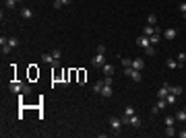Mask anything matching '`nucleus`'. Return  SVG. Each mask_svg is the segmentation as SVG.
Here are the masks:
<instances>
[{
	"label": "nucleus",
	"instance_id": "obj_1",
	"mask_svg": "<svg viewBox=\"0 0 186 138\" xmlns=\"http://www.w3.org/2000/svg\"><path fill=\"white\" fill-rule=\"evenodd\" d=\"M108 124H110V128H112V134H114V136H118V134H120V130H122V120H120V117L118 116H110L108 117Z\"/></svg>",
	"mask_w": 186,
	"mask_h": 138
},
{
	"label": "nucleus",
	"instance_id": "obj_2",
	"mask_svg": "<svg viewBox=\"0 0 186 138\" xmlns=\"http://www.w3.org/2000/svg\"><path fill=\"white\" fill-rule=\"evenodd\" d=\"M165 107H167V101H165V99H157V103L151 107V113L155 116V113H159V111H163Z\"/></svg>",
	"mask_w": 186,
	"mask_h": 138
},
{
	"label": "nucleus",
	"instance_id": "obj_3",
	"mask_svg": "<svg viewBox=\"0 0 186 138\" xmlns=\"http://www.w3.org/2000/svg\"><path fill=\"white\" fill-rule=\"evenodd\" d=\"M161 37L167 39V41H174V39L178 37V29H165L163 33H161Z\"/></svg>",
	"mask_w": 186,
	"mask_h": 138
},
{
	"label": "nucleus",
	"instance_id": "obj_4",
	"mask_svg": "<svg viewBox=\"0 0 186 138\" xmlns=\"http://www.w3.org/2000/svg\"><path fill=\"white\" fill-rule=\"evenodd\" d=\"M91 64L97 66V68H101L103 64H105V54H95V58L91 60Z\"/></svg>",
	"mask_w": 186,
	"mask_h": 138
},
{
	"label": "nucleus",
	"instance_id": "obj_5",
	"mask_svg": "<svg viewBox=\"0 0 186 138\" xmlns=\"http://www.w3.org/2000/svg\"><path fill=\"white\" fill-rule=\"evenodd\" d=\"M137 45L138 48H149V45H151V39H149L147 35H138L137 37Z\"/></svg>",
	"mask_w": 186,
	"mask_h": 138
},
{
	"label": "nucleus",
	"instance_id": "obj_6",
	"mask_svg": "<svg viewBox=\"0 0 186 138\" xmlns=\"http://www.w3.org/2000/svg\"><path fill=\"white\" fill-rule=\"evenodd\" d=\"M8 89L13 91V93H23V89H25V83H17V81H13V83L8 85Z\"/></svg>",
	"mask_w": 186,
	"mask_h": 138
},
{
	"label": "nucleus",
	"instance_id": "obj_7",
	"mask_svg": "<svg viewBox=\"0 0 186 138\" xmlns=\"http://www.w3.org/2000/svg\"><path fill=\"white\" fill-rule=\"evenodd\" d=\"M167 93H170V83H163L161 85V89L157 91V99H165Z\"/></svg>",
	"mask_w": 186,
	"mask_h": 138
},
{
	"label": "nucleus",
	"instance_id": "obj_8",
	"mask_svg": "<svg viewBox=\"0 0 186 138\" xmlns=\"http://www.w3.org/2000/svg\"><path fill=\"white\" fill-rule=\"evenodd\" d=\"M99 95L103 97V99H110L112 95H114V89H112V85H103V89H101V93Z\"/></svg>",
	"mask_w": 186,
	"mask_h": 138
},
{
	"label": "nucleus",
	"instance_id": "obj_9",
	"mask_svg": "<svg viewBox=\"0 0 186 138\" xmlns=\"http://www.w3.org/2000/svg\"><path fill=\"white\" fill-rule=\"evenodd\" d=\"M21 17L25 19V21H29V19H33V10L29 6H25V8H21Z\"/></svg>",
	"mask_w": 186,
	"mask_h": 138
},
{
	"label": "nucleus",
	"instance_id": "obj_10",
	"mask_svg": "<svg viewBox=\"0 0 186 138\" xmlns=\"http://www.w3.org/2000/svg\"><path fill=\"white\" fill-rule=\"evenodd\" d=\"M70 2H72V0H52V4H54L56 10L62 8V6H70Z\"/></svg>",
	"mask_w": 186,
	"mask_h": 138
},
{
	"label": "nucleus",
	"instance_id": "obj_11",
	"mask_svg": "<svg viewBox=\"0 0 186 138\" xmlns=\"http://www.w3.org/2000/svg\"><path fill=\"white\" fill-rule=\"evenodd\" d=\"M132 68L134 70H143L145 68V60L143 58H134V60H132Z\"/></svg>",
	"mask_w": 186,
	"mask_h": 138
},
{
	"label": "nucleus",
	"instance_id": "obj_12",
	"mask_svg": "<svg viewBox=\"0 0 186 138\" xmlns=\"http://www.w3.org/2000/svg\"><path fill=\"white\" fill-rule=\"evenodd\" d=\"M163 134H165L167 138H172V136H178V132H176V128H174V126H165Z\"/></svg>",
	"mask_w": 186,
	"mask_h": 138
},
{
	"label": "nucleus",
	"instance_id": "obj_13",
	"mask_svg": "<svg viewBox=\"0 0 186 138\" xmlns=\"http://www.w3.org/2000/svg\"><path fill=\"white\" fill-rule=\"evenodd\" d=\"M41 62L43 64H54L56 60H54V56H52V52H50V54H41Z\"/></svg>",
	"mask_w": 186,
	"mask_h": 138
},
{
	"label": "nucleus",
	"instance_id": "obj_14",
	"mask_svg": "<svg viewBox=\"0 0 186 138\" xmlns=\"http://www.w3.org/2000/svg\"><path fill=\"white\" fill-rule=\"evenodd\" d=\"M130 78L134 81V83H141V81H143V74H141V70H134V68H132V72H130Z\"/></svg>",
	"mask_w": 186,
	"mask_h": 138
},
{
	"label": "nucleus",
	"instance_id": "obj_15",
	"mask_svg": "<svg viewBox=\"0 0 186 138\" xmlns=\"http://www.w3.org/2000/svg\"><path fill=\"white\" fill-rule=\"evenodd\" d=\"M101 68H103V74H105V76H112V74H114V66H112V64H108V62H105V64L101 66Z\"/></svg>",
	"mask_w": 186,
	"mask_h": 138
},
{
	"label": "nucleus",
	"instance_id": "obj_16",
	"mask_svg": "<svg viewBox=\"0 0 186 138\" xmlns=\"http://www.w3.org/2000/svg\"><path fill=\"white\" fill-rule=\"evenodd\" d=\"M176 122H178V120H176V116H165L163 117V124L165 126H176Z\"/></svg>",
	"mask_w": 186,
	"mask_h": 138
},
{
	"label": "nucleus",
	"instance_id": "obj_17",
	"mask_svg": "<svg viewBox=\"0 0 186 138\" xmlns=\"http://www.w3.org/2000/svg\"><path fill=\"white\" fill-rule=\"evenodd\" d=\"M141 124H143V122H141V117H138L137 113H134V116H130V126H134V128H141Z\"/></svg>",
	"mask_w": 186,
	"mask_h": 138
},
{
	"label": "nucleus",
	"instance_id": "obj_18",
	"mask_svg": "<svg viewBox=\"0 0 186 138\" xmlns=\"http://www.w3.org/2000/svg\"><path fill=\"white\" fill-rule=\"evenodd\" d=\"M174 116H176V120H178V122H184V124H186V111H184V109L176 111V113H174Z\"/></svg>",
	"mask_w": 186,
	"mask_h": 138
},
{
	"label": "nucleus",
	"instance_id": "obj_19",
	"mask_svg": "<svg viewBox=\"0 0 186 138\" xmlns=\"http://www.w3.org/2000/svg\"><path fill=\"white\" fill-rule=\"evenodd\" d=\"M165 101H167V105H176V101H178V97L174 95V93H167V97H165Z\"/></svg>",
	"mask_w": 186,
	"mask_h": 138
},
{
	"label": "nucleus",
	"instance_id": "obj_20",
	"mask_svg": "<svg viewBox=\"0 0 186 138\" xmlns=\"http://www.w3.org/2000/svg\"><path fill=\"white\" fill-rule=\"evenodd\" d=\"M167 68H172V70H176V68H180V64H178V60H172V58H167Z\"/></svg>",
	"mask_w": 186,
	"mask_h": 138
},
{
	"label": "nucleus",
	"instance_id": "obj_21",
	"mask_svg": "<svg viewBox=\"0 0 186 138\" xmlns=\"http://www.w3.org/2000/svg\"><path fill=\"white\" fill-rule=\"evenodd\" d=\"M149 39H151V45H157V43L161 41V33H153Z\"/></svg>",
	"mask_w": 186,
	"mask_h": 138
},
{
	"label": "nucleus",
	"instance_id": "obj_22",
	"mask_svg": "<svg viewBox=\"0 0 186 138\" xmlns=\"http://www.w3.org/2000/svg\"><path fill=\"white\" fill-rule=\"evenodd\" d=\"M4 6H6L8 10H14V6H17V0H4Z\"/></svg>",
	"mask_w": 186,
	"mask_h": 138
},
{
	"label": "nucleus",
	"instance_id": "obj_23",
	"mask_svg": "<svg viewBox=\"0 0 186 138\" xmlns=\"http://www.w3.org/2000/svg\"><path fill=\"white\" fill-rule=\"evenodd\" d=\"M170 93H174L176 97H180L182 95V87H172V85H170Z\"/></svg>",
	"mask_w": 186,
	"mask_h": 138
},
{
	"label": "nucleus",
	"instance_id": "obj_24",
	"mask_svg": "<svg viewBox=\"0 0 186 138\" xmlns=\"http://www.w3.org/2000/svg\"><path fill=\"white\" fill-rule=\"evenodd\" d=\"M101 89H103V81H97L93 85V93H101Z\"/></svg>",
	"mask_w": 186,
	"mask_h": 138
},
{
	"label": "nucleus",
	"instance_id": "obj_25",
	"mask_svg": "<svg viewBox=\"0 0 186 138\" xmlns=\"http://www.w3.org/2000/svg\"><path fill=\"white\" fill-rule=\"evenodd\" d=\"M147 25H153V27H155V25H157V17H155V14H149V17H147Z\"/></svg>",
	"mask_w": 186,
	"mask_h": 138
},
{
	"label": "nucleus",
	"instance_id": "obj_26",
	"mask_svg": "<svg viewBox=\"0 0 186 138\" xmlns=\"http://www.w3.org/2000/svg\"><path fill=\"white\" fill-rule=\"evenodd\" d=\"M0 52H2V56H8V54H13V48H10V45H2V49H0Z\"/></svg>",
	"mask_w": 186,
	"mask_h": 138
},
{
	"label": "nucleus",
	"instance_id": "obj_27",
	"mask_svg": "<svg viewBox=\"0 0 186 138\" xmlns=\"http://www.w3.org/2000/svg\"><path fill=\"white\" fill-rule=\"evenodd\" d=\"M124 116H134V107L132 105H126L124 107Z\"/></svg>",
	"mask_w": 186,
	"mask_h": 138
},
{
	"label": "nucleus",
	"instance_id": "obj_28",
	"mask_svg": "<svg viewBox=\"0 0 186 138\" xmlns=\"http://www.w3.org/2000/svg\"><path fill=\"white\" fill-rule=\"evenodd\" d=\"M8 45H10V48H17V45H19V39H17V37H8Z\"/></svg>",
	"mask_w": 186,
	"mask_h": 138
},
{
	"label": "nucleus",
	"instance_id": "obj_29",
	"mask_svg": "<svg viewBox=\"0 0 186 138\" xmlns=\"http://www.w3.org/2000/svg\"><path fill=\"white\" fill-rule=\"evenodd\" d=\"M145 52H147V56H155V54H157L155 45H149V48H145Z\"/></svg>",
	"mask_w": 186,
	"mask_h": 138
},
{
	"label": "nucleus",
	"instance_id": "obj_30",
	"mask_svg": "<svg viewBox=\"0 0 186 138\" xmlns=\"http://www.w3.org/2000/svg\"><path fill=\"white\" fill-rule=\"evenodd\" d=\"M52 56H54V60H60V58H62V52H60V49H52Z\"/></svg>",
	"mask_w": 186,
	"mask_h": 138
},
{
	"label": "nucleus",
	"instance_id": "obj_31",
	"mask_svg": "<svg viewBox=\"0 0 186 138\" xmlns=\"http://www.w3.org/2000/svg\"><path fill=\"white\" fill-rule=\"evenodd\" d=\"M184 62H186V54H180V56H178V64H180V68L184 66Z\"/></svg>",
	"mask_w": 186,
	"mask_h": 138
},
{
	"label": "nucleus",
	"instance_id": "obj_32",
	"mask_svg": "<svg viewBox=\"0 0 186 138\" xmlns=\"http://www.w3.org/2000/svg\"><path fill=\"white\" fill-rule=\"evenodd\" d=\"M120 62H122V66H132V60H130V58H122Z\"/></svg>",
	"mask_w": 186,
	"mask_h": 138
},
{
	"label": "nucleus",
	"instance_id": "obj_33",
	"mask_svg": "<svg viewBox=\"0 0 186 138\" xmlns=\"http://www.w3.org/2000/svg\"><path fill=\"white\" fill-rule=\"evenodd\" d=\"M8 43V37L6 35H2V37H0V48H2V45H6Z\"/></svg>",
	"mask_w": 186,
	"mask_h": 138
},
{
	"label": "nucleus",
	"instance_id": "obj_34",
	"mask_svg": "<svg viewBox=\"0 0 186 138\" xmlns=\"http://www.w3.org/2000/svg\"><path fill=\"white\" fill-rule=\"evenodd\" d=\"M97 54H105V45H103V43L97 45Z\"/></svg>",
	"mask_w": 186,
	"mask_h": 138
},
{
	"label": "nucleus",
	"instance_id": "obj_35",
	"mask_svg": "<svg viewBox=\"0 0 186 138\" xmlns=\"http://www.w3.org/2000/svg\"><path fill=\"white\" fill-rule=\"evenodd\" d=\"M178 10H180L182 14H186V2H182V4H180V6H178Z\"/></svg>",
	"mask_w": 186,
	"mask_h": 138
},
{
	"label": "nucleus",
	"instance_id": "obj_36",
	"mask_svg": "<svg viewBox=\"0 0 186 138\" xmlns=\"http://www.w3.org/2000/svg\"><path fill=\"white\" fill-rule=\"evenodd\" d=\"M103 85H114V81H112V76H105V78H103Z\"/></svg>",
	"mask_w": 186,
	"mask_h": 138
},
{
	"label": "nucleus",
	"instance_id": "obj_37",
	"mask_svg": "<svg viewBox=\"0 0 186 138\" xmlns=\"http://www.w3.org/2000/svg\"><path fill=\"white\" fill-rule=\"evenodd\" d=\"M29 93H31V87H29V85H25V89H23V95H29Z\"/></svg>",
	"mask_w": 186,
	"mask_h": 138
},
{
	"label": "nucleus",
	"instance_id": "obj_38",
	"mask_svg": "<svg viewBox=\"0 0 186 138\" xmlns=\"http://www.w3.org/2000/svg\"><path fill=\"white\" fill-rule=\"evenodd\" d=\"M178 136H180V138H186V128H184V130H180V132H178Z\"/></svg>",
	"mask_w": 186,
	"mask_h": 138
},
{
	"label": "nucleus",
	"instance_id": "obj_39",
	"mask_svg": "<svg viewBox=\"0 0 186 138\" xmlns=\"http://www.w3.org/2000/svg\"><path fill=\"white\" fill-rule=\"evenodd\" d=\"M182 109H184V111H186V105H184V107H182Z\"/></svg>",
	"mask_w": 186,
	"mask_h": 138
},
{
	"label": "nucleus",
	"instance_id": "obj_40",
	"mask_svg": "<svg viewBox=\"0 0 186 138\" xmlns=\"http://www.w3.org/2000/svg\"><path fill=\"white\" fill-rule=\"evenodd\" d=\"M17 2H21V0H17Z\"/></svg>",
	"mask_w": 186,
	"mask_h": 138
}]
</instances>
